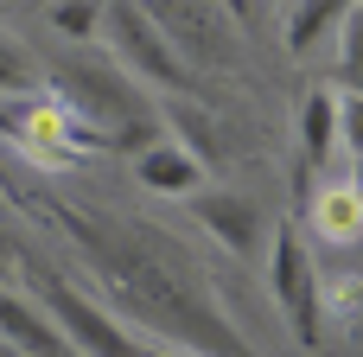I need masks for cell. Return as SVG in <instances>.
Wrapping results in <instances>:
<instances>
[{
    "instance_id": "6da1fadb",
    "label": "cell",
    "mask_w": 363,
    "mask_h": 357,
    "mask_svg": "<svg viewBox=\"0 0 363 357\" xmlns=\"http://www.w3.org/2000/svg\"><path fill=\"white\" fill-rule=\"evenodd\" d=\"M70 243L83 249V262L96 268V287H102V307L153 351L172 357H262L242 326L223 313L204 262L172 243L166 230L153 224H128V217H108V211H57Z\"/></svg>"
},
{
    "instance_id": "7a4b0ae2",
    "label": "cell",
    "mask_w": 363,
    "mask_h": 357,
    "mask_svg": "<svg viewBox=\"0 0 363 357\" xmlns=\"http://www.w3.org/2000/svg\"><path fill=\"white\" fill-rule=\"evenodd\" d=\"M32 307L51 319V332L64 339V351L70 357H166L153 351V345H140L96 294H83L77 281H64V275H32Z\"/></svg>"
},
{
    "instance_id": "3957f363",
    "label": "cell",
    "mask_w": 363,
    "mask_h": 357,
    "mask_svg": "<svg viewBox=\"0 0 363 357\" xmlns=\"http://www.w3.org/2000/svg\"><path fill=\"white\" fill-rule=\"evenodd\" d=\"M108 45V64L128 77V83H153L166 96H198V77L179 64V51L166 45V32L153 26L147 6H102V32Z\"/></svg>"
},
{
    "instance_id": "277c9868",
    "label": "cell",
    "mask_w": 363,
    "mask_h": 357,
    "mask_svg": "<svg viewBox=\"0 0 363 357\" xmlns=\"http://www.w3.org/2000/svg\"><path fill=\"white\" fill-rule=\"evenodd\" d=\"M268 287H274V300H281V313H287L294 339H300L306 351H319V339H325V313H319V268H313L306 236H300V230H287V224H281V236H274V249H268Z\"/></svg>"
},
{
    "instance_id": "5b68a950",
    "label": "cell",
    "mask_w": 363,
    "mask_h": 357,
    "mask_svg": "<svg viewBox=\"0 0 363 357\" xmlns=\"http://www.w3.org/2000/svg\"><path fill=\"white\" fill-rule=\"evenodd\" d=\"M204 172H211V166L191 160V153H185L179 141H166V134L134 153V179H140L147 192H160V198H198V192H204Z\"/></svg>"
},
{
    "instance_id": "8992f818",
    "label": "cell",
    "mask_w": 363,
    "mask_h": 357,
    "mask_svg": "<svg viewBox=\"0 0 363 357\" xmlns=\"http://www.w3.org/2000/svg\"><path fill=\"white\" fill-rule=\"evenodd\" d=\"M191 204V217L230 249V256H249L255 243H262V217H255V204L242 198V192H198V198H185Z\"/></svg>"
},
{
    "instance_id": "52a82bcc",
    "label": "cell",
    "mask_w": 363,
    "mask_h": 357,
    "mask_svg": "<svg viewBox=\"0 0 363 357\" xmlns=\"http://www.w3.org/2000/svg\"><path fill=\"white\" fill-rule=\"evenodd\" d=\"M0 345L13 357H70L64 339L51 332V319L32 307V294H19L6 281H0Z\"/></svg>"
},
{
    "instance_id": "ba28073f",
    "label": "cell",
    "mask_w": 363,
    "mask_h": 357,
    "mask_svg": "<svg viewBox=\"0 0 363 357\" xmlns=\"http://www.w3.org/2000/svg\"><path fill=\"white\" fill-rule=\"evenodd\" d=\"M300 141H306V166L332 172V153H338V96L319 83L306 89V109H300Z\"/></svg>"
},
{
    "instance_id": "9c48e42d",
    "label": "cell",
    "mask_w": 363,
    "mask_h": 357,
    "mask_svg": "<svg viewBox=\"0 0 363 357\" xmlns=\"http://www.w3.org/2000/svg\"><path fill=\"white\" fill-rule=\"evenodd\" d=\"M338 19H345V6H332V0H300V6H287V51L306 57Z\"/></svg>"
},
{
    "instance_id": "30bf717a",
    "label": "cell",
    "mask_w": 363,
    "mask_h": 357,
    "mask_svg": "<svg viewBox=\"0 0 363 357\" xmlns=\"http://www.w3.org/2000/svg\"><path fill=\"white\" fill-rule=\"evenodd\" d=\"M38 89V57L0 32V96H32Z\"/></svg>"
},
{
    "instance_id": "8fae6325",
    "label": "cell",
    "mask_w": 363,
    "mask_h": 357,
    "mask_svg": "<svg viewBox=\"0 0 363 357\" xmlns=\"http://www.w3.org/2000/svg\"><path fill=\"white\" fill-rule=\"evenodd\" d=\"M345 96L363 102V6H345Z\"/></svg>"
},
{
    "instance_id": "7c38bea8",
    "label": "cell",
    "mask_w": 363,
    "mask_h": 357,
    "mask_svg": "<svg viewBox=\"0 0 363 357\" xmlns=\"http://www.w3.org/2000/svg\"><path fill=\"white\" fill-rule=\"evenodd\" d=\"M51 32H64V38H96L102 32V6H51Z\"/></svg>"
},
{
    "instance_id": "4fadbf2b",
    "label": "cell",
    "mask_w": 363,
    "mask_h": 357,
    "mask_svg": "<svg viewBox=\"0 0 363 357\" xmlns=\"http://www.w3.org/2000/svg\"><path fill=\"white\" fill-rule=\"evenodd\" d=\"M338 147L363 153V102H357V96H345V89H338Z\"/></svg>"
},
{
    "instance_id": "5bb4252c",
    "label": "cell",
    "mask_w": 363,
    "mask_h": 357,
    "mask_svg": "<svg viewBox=\"0 0 363 357\" xmlns=\"http://www.w3.org/2000/svg\"><path fill=\"white\" fill-rule=\"evenodd\" d=\"M13 268H26V249L6 236V224H0V275H13Z\"/></svg>"
},
{
    "instance_id": "9a60e30c",
    "label": "cell",
    "mask_w": 363,
    "mask_h": 357,
    "mask_svg": "<svg viewBox=\"0 0 363 357\" xmlns=\"http://www.w3.org/2000/svg\"><path fill=\"white\" fill-rule=\"evenodd\" d=\"M351 198L363 204V153H357V172H351Z\"/></svg>"
},
{
    "instance_id": "2e32d148",
    "label": "cell",
    "mask_w": 363,
    "mask_h": 357,
    "mask_svg": "<svg viewBox=\"0 0 363 357\" xmlns=\"http://www.w3.org/2000/svg\"><path fill=\"white\" fill-rule=\"evenodd\" d=\"M0 192H13V185H6V172H0Z\"/></svg>"
}]
</instances>
